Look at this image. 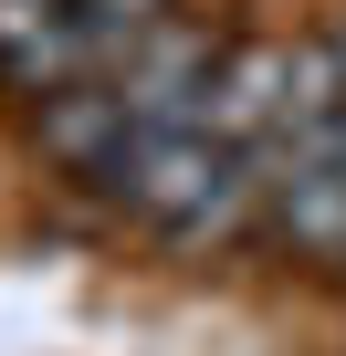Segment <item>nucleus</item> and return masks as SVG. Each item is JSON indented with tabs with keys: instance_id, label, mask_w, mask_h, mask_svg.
<instances>
[{
	"instance_id": "nucleus-1",
	"label": "nucleus",
	"mask_w": 346,
	"mask_h": 356,
	"mask_svg": "<svg viewBox=\"0 0 346 356\" xmlns=\"http://www.w3.org/2000/svg\"><path fill=\"white\" fill-rule=\"evenodd\" d=\"M315 53H325V74H336V95H346V22H336V32H315Z\"/></svg>"
}]
</instances>
